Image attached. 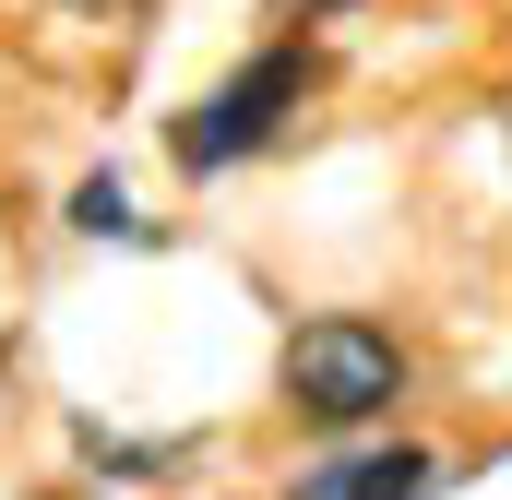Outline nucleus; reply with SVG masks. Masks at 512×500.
Masks as SVG:
<instances>
[{
  "label": "nucleus",
  "instance_id": "1",
  "mask_svg": "<svg viewBox=\"0 0 512 500\" xmlns=\"http://www.w3.org/2000/svg\"><path fill=\"white\" fill-rule=\"evenodd\" d=\"M393 381H405V358H393L382 322H298L286 334V405L298 417H322V429H358V417H382Z\"/></svg>",
  "mask_w": 512,
  "mask_h": 500
},
{
  "label": "nucleus",
  "instance_id": "2",
  "mask_svg": "<svg viewBox=\"0 0 512 500\" xmlns=\"http://www.w3.org/2000/svg\"><path fill=\"white\" fill-rule=\"evenodd\" d=\"M310 84H322V60H310V48H262L251 72H227V84H215L191 120L167 131V155H179L191 179H203V167H239L262 131H274L286 108H298V96H310Z\"/></svg>",
  "mask_w": 512,
  "mask_h": 500
},
{
  "label": "nucleus",
  "instance_id": "3",
  "mask_svg": "<svg viewBox=\"0 0 512 500\" xmlns=\"http://www.w3.org/2000/svg\"><path fill=\"white\" fill-rule=\"evenodd\" d=\"M429 489V453H370V465H334V477H310L298 500H417Z\"/></svg>",
  "mask_w": 512,
  "mask_h": 500
},
{
  "label": "nucleus",
  "instance_id": "4",
  "mask_svg": "<svg viewBox=\"0 0 512 500\" xmlns=\"http://www.w3.org/2000/svg\"><path fill=\"white\" fill-rule=\"evenodd\" d=\"M72 227H96V239H131V203H120V179H84V191H72Z\"/></svg>",
  "mask_w": 512,
  "mask_h": 500
},
{
  "label": "nucleus",
  "instance_id": "5",
  "mask_svg": "<svg viewBox=\"0 0 512 500\" xmlns=\"http://www.w3.org/2000/svg\"><path fill=\"white\" fill-rule=\"evenodd\" d=\"M286 12H346V0H286Z\"/></svg>",
  "mask_w": 512,
  "mask_h": 500
},
{
  "label": "nucleus",
  "instance_id": "6",
  "mask_svg": "<svg viewBox=\"0 0 512 500\" xmlns=\"http://www.w3.org/2000/svg\"><path fill=\"white\" fill-rule=\"evenodd\" d=\"M501 143H512V120H501Z\"/></svg>",
  "mask_w": 512,
  "mask_h": 500
}]
</instances>
